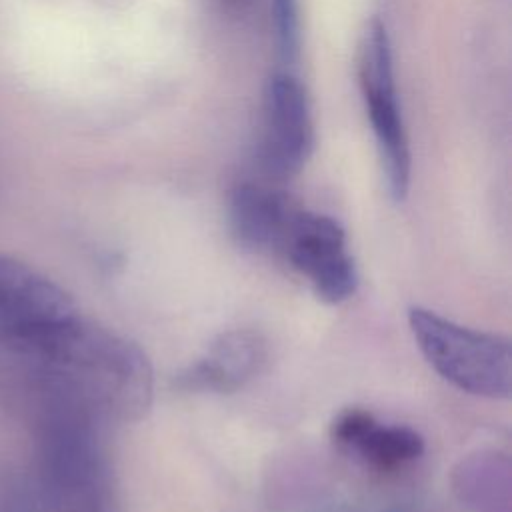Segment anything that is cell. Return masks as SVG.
<instances>
[{
    "instance_id": "1",
    "label": "cell",
    "mask_w": 512,
    "mask_h": 512,
    "mask_svg": "<svg viewBox=\"0 0 512 512\" xmlns=\"http://www.w3.org/2000/svg\"><path fill=\"white\" fill-rule=\"evenodd\" d=\"M152 394L142 348L80 312L44 332L0 340V404L26 426L56 414L104 426L138 422Z\"/></svg>"
},
{
    "instance_id": "2",
    "label": "cell",
    "mask_w": 512,
    "mask_h": 512,
    "mask_svg": "<svg viewBox=\"0 0 512 512\" xmlns=\"http://www.w3.org/2000/svg\"><path fill=\"white\" fill-rule=\"evenodd\" d=\"M34 442L30 476L38 512H120L100 422L54 416L28 426Z\"/></svg>"
},
{
    "instance_id": "3",
    "label": "cell",
    "mask_w": 512,
    "mask_h": 512,
    "mask_svg": "<svg viewBox=\"0 0 512 512\" xmlns=\"http://www.w3.org/2000/svg\"><path fill=\"white\" fill-rule=\"evenodd\" d=\"M408 324L420 352L446 382L474 396H510L506 338L460 326L422 306L408 310Z\"/></svg>"
},
{
    "instance_id": "4",
    "label": "cell",
    "mask_w": 512,
    "mask_h": 512,
    "mask_svg": "<svg viewBox=\"0 0 512 512\" xmlns=\"http://www.w3.org/2000/svg\"><path fill=\"white\" fill-rule=\"evenodd\" d=\"M360 84L388 194L392 200L402 202L410 188L412 158L396 100L390 40L386 26L378 18H372L364 32L360 50Z\"/></svg>"
},
{
    "instance_id": "5",
    "label": "cell",
    "mask_w": 512,
    "mask_h": 512,
    "mask_svg": "<svg viewBox=\"0 0 512 512\" xmlns=\"http://www.w3.org/2000/svg\"><path fill=\"white\" fill-rule=\"evenodd\" d=\"M314 148L310 100L300 80L288 72L270 76L262 102L258 166L274 182L294 178Z\"/></svg>"
},
{
    "instance_id": "6",
    "label": "cell",
    "mask_w": 512,
    "mask_h": 512,
    "mask_svg": "<svg viewBox=\"0 0 512 512\" xmlns=\"http://www.w3.org/2000/svg\"><path fill=\"white\" fill-rule=\"evenodd\" d=\"M282 250L324 302L338 304L356 292L358 272L346 246V234L330 216L300 208Z\"/></svg>"
},
{
    "instance_id": "7",
    "label": "cell",
    "mask_w": 512,
    "mask_h": 512,
    "mask_svg": "<svg viewBox=\"0 0 512 512\" xmlns=\"http://www.w3.org/2000/svg\"><path fill=\"white\" fill-rule=\"evenodd\" d=\"M76 314L62 286L30 264L0 254V340L44 332Z\"/></svg>"
},
{
    "instance_id": "8",
    "label": "cell",
    "mask_w": 512,
    "mask_h": 512,
    "mask_svg": "<svg viewBox=\"0 0 512 512\" xmlns=\"http://www.w3.org/2000/svg\"><path fill=\"white\" fill-rule=\"evenodd\" d=\"M268 360V346L260 332L236 328L220 334L206 354L180 374L186 390L234 392L258 376Z\"/></svg>"
},
{
    "instance_id": "9",
    "label": "cell",
    "mask_w": 512,
    "mask_h": 512,
    "mask_svg": "<svg viewBox=\"0 0 512 512\" xmlns=\"http://www.w3.org/2000/svg\"><path fill=\"white\" fill-rule=\"evenodd\" d=\"M300 208L280 190L242 182L228 202V220L236 240L252 250L284 248L292 220Z\"/></svg>"
},
{
    "instance_id": "10",
    "label": "cell",
    "mask_w": 512,
    "mask_h": 512,
    "mask_svg": "<svg viewBox=\"0 0 512 512\" xmlns=\"http://www.w3.org/2000/svg\"><path fill=\"white\" fill-rule=\"evenodd\" d=\"M332 438L380 470H394L424 452L422 436L400 424H382L370 412L348 408L332 424Z\"/></svg>"
},
{
    "instance_id": "11",
    "label": "cell",
    "mask_w": 512,
    "mask_h": 512,
    "mask_svg": "<svg viewBox=\"0 0 512 512\" xmlns=\"http://www.w3.org/2000/svg\"><path fill=\"white\" fill-rule=\"evenodd\" d=\"M276 46L286 62H294L300 52V10L298 0H272Z\"/></svg>"
},
{
    "instance_id": "12",
    "label": "cell",
    "mask_w": 512,
    "mask_h": 512,
    "mask_svg": "<svg viewBox=\"0 0 512 512\" xmlns=\"http://www.w3.org/2000/svg\"><path fill=\"white\" fill-rule=\"evenodd\" d=\"M0 512H38L28 486L18 480L0 482Z\"/></svg>"
},
{
    "instance_id": "13",
    "label": "cell",
    "mask_w": 512,
    "mask_h": 512,
    "mask_svg": "<svg viewBox=\"0 0 512 512\" xmlns=\"http://www.w3.org/2000/svg\"><path fill=\"white\" fill-rule=\"evenodd\" d=\"M222 10L230 12V14H238V12H244L252 0H218Z\"/></svg>"
}]
</instances>
